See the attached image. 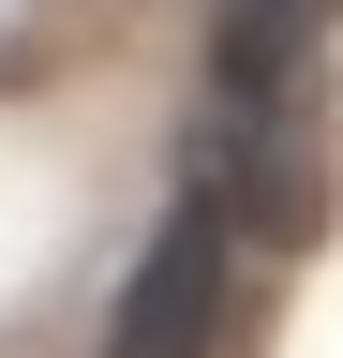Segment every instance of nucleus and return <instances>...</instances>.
I'll return each mask as SVG.
<instances>
[{
  "label": "nucleus",
  "instance_id": "obj_1",
  "mask_svg": "<svg viewBox=\"0 0 343 358\" xmlns=\"http://www.w3.org/2000/svg\"><path fill=\"white\" fill-rule=\"evenodd\" d=\"M224 313H239V224L209 209V194H180V209L149 224L119 313H105V358H209Z\"/></svg>",
  "mask_w": 343,
  "mask_h": 358
},
{
  "label": "nucleus",
  "instance_id": "obj_2",
  "mask_svg": "<svg viewBox=\"0 0 343 358\" xmlns=\"http://www.w3.org/2000/svg\"><path fill=\"white\" fill-rule=\"evenodd\" d=\"M314 30H328V0H224L209 60H224V90H239V105H284V75L314 60Z\"/></svg>",
  "mask_w": 343,
  "mask_h": 358
}]
</instances>
